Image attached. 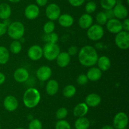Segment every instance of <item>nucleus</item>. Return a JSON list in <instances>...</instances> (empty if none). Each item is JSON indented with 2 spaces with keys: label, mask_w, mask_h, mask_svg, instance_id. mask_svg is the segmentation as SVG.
I'll return each mask as SVG.
<instances>
[{
  "label": "nucleus",
  "mask_w": 129,
  "mask_h": 129,
  "mask_svg": "<svg viewBox=\"0 0 129 129\" xmlns=\"http://www.w3.org/2000/svg\"><path fill=\"white\" fill-rule=\"evenodd\" d=\"M98 54L94 47L91 46H84L79 50L78 59L81 64L86 67H93L96 64Z\"/></svg>",
  "instance_id": "obj_1"
},
{
  "label": "nucleus",
  "mask_w": 129,
  "mask_h": 129,
  "mask_svg": "<svg viewBox=\"0 0 129 129\" xmlns=\"http://www.w3.org/2000/svg\"><path fill=\"white\" fill-rule=\"evenodd\" d=\"M41 99L40 93L37 89L30 87L26 89L23 96V102L24 105L28 108H34L36 107Z\"/></svg>",
  "instance_id": "obj_2"
},
{
  "label": "nucleus",
  "mask_w": 129,
  "mask_h": 129,
  "mask_svg": "<svg viewBox=\"0 0 129 129\" xmlns=\"http://www.w3.org/2000/svg\"><path fill=\"white\" fill-rule=\"evenodd\" d=\"M25 28L23 24L20 22H11L8 27L7 33L10 38L13 40H20L23 37Z\"/></svg>",
  "instance_id": "obj_3"
},
{
  "label": "nucleus",
  "mask_w": 129,
  "mask_h": 129,
  "mask_svg": "<svg viewBox=\"0 0 129 129\" xmlns=\"http://www.w3.org/2000/svg\"><path fill=\"white\" fill-rule=\"evenodd\" d=\"M43 56L48 61H54L57 58L60 52V48L57 44L48 43L42 48Z\"/></svg>",
  "instance_id": "obj_4"
},
{
  "label": "nucleus",
  "mask_w": 129,
  "mask_h": 129,
  "mask_svg": "<svg viewBox=\"0 0 129 129\" xmlns=\"http://www.w3.org/2000/svg\"><path fill=\"white\" fill-rule=\"evenodd\" d=\"M87 36L93 41H98L102 39L104 35V29L103 27L98 24H93L87 29Z\"/></svg>",
  "instance_id": "obj_5"
},
{
  "label": "nucleus",
  "mask_w": 129,
  "mask_h": 129,
  "mask_svg": "<svg viewBox=\"0 0 129 129\" xmlns=\"http://www.w3.org/2000/svg\"><path fill=\"white\" fill-rule=\"evenodd\" d=\"M116 46L120 49L126 50L129 48V32L122 30L116 34L115 38Z\"/></svg>",
  "instance_id": "obj_6"
},
{
  "label": "nucleus",
  "mask_w": 129,
  "mask_h": 129,
  "mask_svg": "<svg viewBox=\"0 0 129 129\" xmlns=\"http://www.w3.org/2000/svg\"><path fill=\"white\" fill-rule=\"evenodd\" d=\"M128 119L127 114L124 112H119L115 115L113 120V126L115 129L127 128Z\"/></svg>",
  "instance_id": "obj_7"
},
{
  "label": "nucleus",
  "mask_w": 129,
  "mask_h": 129,
  "mask_svg": "<svg viewBox=\"0 0 129 129\" xmlns=\"http://www.w3.org/2000/svg\"><path fill=\"white\" fill-rule=\"evenodd\" d=\"M45 15L50 21L54 22L58 20L60 15V7L57 4H49L45 9Z\"/></svg>",
  "instance_id": "obj_8"
},
{
  "label": "nucleus",
  "mask_w": 129,
  "mask_h": 129,
  "mask_svg": "<svg viewBox=\"0 0 129 129\" xmlns=\"http://www.w3.org/2000/svg\"><path fill=\"white\" fill-rule=\"evenodd\" d=\"M106 27L108 31L112 34H117L123 30L122 22L118 19L115 18L108 20L106 24Z\"/></svg>",
  "instance_id": "obj_9"
},
{
  "label": "nucleus",
  "mask_w": 129,
  "mask_h": 129,
  "mask_svg": "<svg viewBox=\"0 0 129 129\" xmlns=\"http://www.w3.org/2000/svg\"><path fill=\"white\" fill-rule=\"evenodd\" d=\"M27 55L31 60L34 61L39 60L43 56L42 48L39 45L31 46L28 49Z\"/></svg>",
  "instance_id": "obj_10"
},
{
  "label": "nucleus",
  "mask_w": 129,
  "mask_h": 129,
  "mask_svg": "<svg viewBox=\"0 0 129 129\" xmlns=\"http://www.w3.org/2000/svg\"><path fill=\"white\" fill-rule=\"evenodd\" d=\"M52 73V72L51 68L48 66L44 65L38 68L36 72V75L39 80L45 82L47 81L51 77Z\"/></svg>",
  "instance_id": "obj_11"
},
{
  "label": "nucleus",
  "mask_w": 129,
  "mask_h": 129,
  "mask_svg": "<svg viewBox=\"0 0 129 129\" xmlns=\"http://www.w3.org/2000/svg\"><path fill=\"white\" fill-rule=\"evenodd\" d=\"M3 106L7 111L13 112L18 107V101L15 96L12 95H8L4 99Z\"/></svg>",
  "instance_id": "obj_12"
},
{
  "label": "nucleus",
  "mask_w": 129,
  "mask_h": 129,
  "mask_svg": "<svg viewBox=\"0 0 129 129\" xmlns=\"http://www.w3.org/2000/svg\"><path fill=\"white\" fill-rule=\"evenodd\" d=\"M114 16L118 20L127 18L128 11L127 7L122 5L121 3H117L115 7L113 8Z\"/></svg>",
  "instance_id": "obj_13"
},
{
  "label": "nucleus",
  "mask_w": 129,
  "mask_h": 129,
  "mask_svg": "<svg viewBox=\"0 0 129 129\" xmlns=\"http://www.w3.org/2000/svg\"><path fill=\"white\" fill-rule=\"evenodd\" d=\"M40 10L37 5L30 4L28 5L25 10V16L27 19L30 20H34L39 16Z\"/></svg>",
  "instance_id": "obj_14"
},
{
  "label": "nucleus",
  "mask_w": 129,
  "mask_h": 129,
  "mask_svg": "<svg viewBox=\"0 0 129 129\" xmlns=\"http://www.w3.org/2000/svg\"><path fill=\"white\" fill-rule=\"evenodd\" d=\"M13 78L16 82L23 83L28 80L29 78L28 72L24 68H18L14 72Z\"/></svg>",
  "instance_id": "obj_15"
},
{
  "label": "nucleus",
  "mask_w": 129,
  "mask_h": 129,
  "mask_svg": "<svg viewBox=\"0 0 129 129\" xmlns=\"http://www.w3.org/2000/svg\"><path fill=\"white\" fill-rule=\"evenodd\" d=\"M102 101L100 96L96 93H91L86 97L85 103L88 107L94 108L98 106Z\"/></svg>",
  "instance_id": "obj_16"
},
{
  "label": "nucleus",
  "mask_w": 129,
  "mask_h": 129,
  "mask_svg": "<svg viewBox=\"0 0 129 129\" xmlns=\"http://www.w3.org/2000/svg\"><path fill=\"white\" fill-rule=\"evenodd\" d=\"M93 23V19L90 14L85 13L80 16L78 21V25L82 29H88Z\"/></svg>",
  "instance_id": "obj_17"
},
{
  "label": "nucleus",
  "mask_w": 129,
  "mask_h": 129,
  "mask_svg": "<svg viewBox=\"0 0 129 129\" xmlns=\"http://www.w3.org/2000/svg\"><path fill=\"white\" fill-rule=\"evenodd\" d=\"M89 107L86 104L85 102H80L75 106L73 109V115L76 117H83L88 113Z\"/></svg>",
  "instance_id": "obj_18"
},
{
  "label": "nucleus",
  "mask_w": 129,
  "mask_h": 129,
  "mask_svg": "<svg viewBox=\"0 0 129 129\" xmlns=\"http://www.w3.org/2000/svg\"><path fill=\"white\" fill-rule=\"evenodd\" d=\"M88 80L91 82H96L101 78L102 76V72L98 67H91L87 72L86 74Z\"/></svg>",
  "instance_id": "obj_19"
},
{
  "label": "nucleus",
  "mask_w": 129,
  "mask_h": 129,
  "mask_svg": "<svg viewBox=\"0 0 129 129\" xmlns=\"http://www.w3.org/2000/svg\"><path fill=\"white\" fill-rule=\"evenodd\" d=\"M57 65L60 68H65L69 65L71 61V56L67 52H60L56 59Z\"/></svg>",
  "instance_id": "obj_20"
},
{
  "label": "nucleus",
  "mask_w": 129,
  "mask_h": 129,
  "mask_svg": "<svg viewBox=\"0 0 129 129\" xmlns=\"http://www.w3.org/2000/svg\"><path fill=\"white\" fill-rule=\"evenodd\" d=\"M96 64L98 65V68L102 72H107L111 67V61L107 56H102L98 57Z\"/></svg>",
  "instance_id": "obj_21"
},
{
  "label": "nucleus",
  "mask_w": 129,
  "mask_h": 129,
  "mask_svg": "<svg viewBox=\"0 0 129 129\" xmlns=\"http://www.w3.org/2000/svg\"><path fill=\"white\" fill-rule=\"evenodd\" d=\"M59 85L57 80L54 79L49 80L47 82L45 87V91L47 94L50 96H54L59 91Z\"/></svg>",
  "instance_id": "obj_22"
},
{
  "label": "nucleus",
  "mask_w": 129,
  "mask_h": 129,
  "mask_svg": "<svg viewBox=\"0 0 129 129\" xmlns=\"http://www.w3.org/2000/svg\"><path fill=\"white\" fill-rule=\"evenodd\" d=\"M58 22L59 25L62 27L68 28L71 27L74 24V18L71 15L68 13L60 15L58 18Z\"/></svg>",
  "instance_id": "obj_23"
},
{
  "label": "nucleus",
  "mask_w": 129,
  "mask_h": 129,
  "mask_svg": "<svg viewBox=\"0 0 129 129\" xmlns=\"http://www.w3.org/2000/svg\"><path fill=\"white\" fill-rule=\"evenodd\" d=\"M90 126L89 119L85 116L78 118L74 123L75 129H88Z\"/></svg>",
  "instance_id": "obj_24"
},
{
  "label": "nucleus",
  "mask_w": 129,
  "mask_h": 129,
  "mask_svg": "<svg viewBox=\"0 0 129 129\" xmlns=\"http://www.w3.org/2000/svg\"><path fill=\"white\" fill-rule=\"evenodd\" d=\"M11 15V9L7 3L0 4V19H8Z\"/></svg>",
  "instance_id": "obj_25"
},
{
  "label": "nucleus",
  "mask_w": 129,
  "mask_h": 129,
  "mask_svg": "<svg viewBox=\"0 0 129 129\" xmlns=\"http://www.w3.org/2000/svg\"><path fill=\"white\" fill-rule=\"evenodd\" d=\"M10 59V52L5 46H0V64H5Z\"/></svg>",
  "instance_id": "obj_26"
},
{
  "label": "nucleus",
  "mask_w": 129,
  "mask_h": 129,
  "mask_svg": "<svg viewBox=\"0 0 129 129\" xmlns=\"http://www.w3.org/2000/svg\"><path fill=\"white\" fill-rule=\"evenodd\" d=\"M76 93V88L73 85H68L62 90L63 96L67 98L73 97Z\"/></svg>",
  "instance_id": "obj_27"
},
{
  "label": "nucleus",
  "mask_w": 129,
  "mask_h": 129,
  "mask_svg": "<svg viewBox=\"0 0 129 129\" xmlns=\"http://www.w3.org/2000/svg\"><path fill=\"white\" fill-rule=\"evenodd\" d=\"M22 49V44L18 40H13L10 46V50L13 54H18Z\"/></svg>",
  "instance_id": "obj_28"
},
{
  "label": "nucleus",
  "mask_w": 129,
  "mask_h": 129,
  "mask_svg": "<svg viewBox=\"0 0 129 129\" xmlns=\"http://www.w3.org/2000/svg\"><path fill=\"white\" fill-rule=\"evenodd\" d=\"M117 3V0H101L100 1L101 6L105 10L113 9Z\"/></svg>",
  "instance_id": "obj_29"
},
{
  "label": "nucleus",
  "mask_w": 129,
  "mask_h": 129,
  "mask_svg": "<svg viewBox=\"0 0 129 129\" xmlns=\"http://www.w3.org/2000/svg\"><path fill=\"white\" fill-rule=\"evenodd\" d=\"M44 37V40L46 42L53 43V44H57L59 40V36L55 32H52L50 34H46Z\"/></svg>",
  "instance_id": "obj_30"
},
{
  "label": "nucleus",
  "mask_w": 129,
  "mask_h": 129,
  "mask_svg": "<svg viewBox=\"0 0 129 129\" xmlns=\"http://www.w3.org/2000/svg\"><path fill=\"white\" fill-rule=\"evenodd\" d=\"M96 20L97 24L101 25V26H103V25H106L107 21H108V18H107L104 11H100L97 13L96 16Z\"/></svg>",
  "instance_id": "obj_31"
},
{
  "label": "nucleus",
  "mask_w": 129,
  "mask_h": 129,
  "mask_svg": "<svg viewBox=\"0 0 129 129\" xmlns=\"http://www.w3.org/2000/svg\"><path fill=\"white\" fill-rule=\"evenodd\" d=\"M55 24L53 21H49L47 22L43 27V30H44V33L46 34H50L52 32H54V29H55Z\"/></svg>",
  "instance_id": "obj_32"
},
{
  "label": "nucleus",
  "mask_w": 129,
  "mask_h": 129,
  "mask_svg": "<svg viewBox=\"0 0 129 129\" xmlns=\"http://www.w3.org/2000/svg\"><path fill=\"white\" fill-rule=\"evenodd\" d=\"M68 109L64 107H62L57 110L56 113H55V116H56V118L59 120H64L68 116Z\"/></svg>",
  "instance_id": "obj_33"
},
{
  "label": "nucleus",
  "mask_w": 129,
  "mask_h": 129,
  "mask_svg": "<svg viewBox=\"0 0 129 129\" xmlns=\"http://www.w3.org/2000/svg\"><path fill=\"white\" fill-rule=\"evenodd\" d=\"M55 129H71V125L68 121L64 120H58L55 123Z\"/></svg>",
  "instance_id": "obj_34"
},
{
  "label": "nucleus",
  "mask_w": 129,
  "mask_h": 129,
  "mask_svg": "<svg viewBox=\"0 0 129 129\" xmlns=\"http://www.w3.org/2000/svg\"><path fill=\"white\" fill-rule=\"evenodd\" d=\"M28 129H42V123L39 119H32L29 123Z\"/></svg>",
  "instance_id": "obj_35"
},
{
  "label": "nucleus",
  "mask_w": 129,
  "mask_h": 129,
  "mask_svg": "<svg viewBox=\"0 0 129 129\" xmlns=\"http://www.w3.org/2000/svg\"><path fill=\"white\" fill-rule=\"evenodd\" d=\"M96 10V4L91 1H88L85 6V10L86 13L91 14L94 13Z\"/></svg>",
  "instance_id": "obj_36"
},
{
  "label": "nucleus",
  "mask_w": 129,
  "mask_h": 129,
  "mask_svg": "<svg viewBox=\"0 0 129 129\" xmlns=\"http://www.w3.org/2000/svg\"><path fill=\"white\" fill-rule=\"evenodd\" d=\"M77 83L80 85H84L88 83V78L86 74H80L78 77H77Z\"/></svg>",
  "instance_id": "obj_37"
},
{
  "label": "nucleus",
  "mask_w": 129,
  "mask_h": 129,
  "mask_svg": "<svg viewBox=\"0 0 129 129\" xmlns=\"http://www.w3.org/2000/svg\"><path fill=\"white\" fill-rule=\"evenodd\" d=\"M67 53L69 54V55L70 56L76 55V54H78V47L76 46H70L68 48Z\"/></svg>",
  "instance_id": "obj_38"
},
{
  "label": "nucleus",
  "mask_w": 129,
  "mask_h": 129,
  "mask_svg": "<svg viewBox=\"0 0 129 129\" xmlns=\"http://www.w3.org/2000/svg\"><path fill=\"white\" fill-rule=\"evenodd\" d=\"M71 5L74 7H78L84 4L85 0H68Z\"/></svg>",
  "instance_id": "obj_39"
},
{
  "label": "nucleus",
  "mask_w": 129,
  "mask_h": 129,
  "mask_svg": "<svg viewBox=\"0 0 129 129\" xmlns=\"http://www.w3.org/2000/svg\"><path fill=\"white\" fill-rule=\"evenodd\" d=\"M8 27L3 22H0V37L7 33Z\"/></svg>",
  "instance_id": "obj_40"
},
{
  "label": "nucleus",
  "mask_w": 129,
  "mask_h": 129,
  "mask_svg": "<svg viewBox=\"0 0 129 129\" xmlns=\"http://www.w3.org/2000/svg\"><path fill=\"white\" fill-rule=\"evenodd\" d=\"M122 29L124 31L129 32V19L125 18L123 22H122Z\"/></svg>",
  "instance_id": "obj_41"
},
{
  "label": "nucleus",
  "mask_w": 129,
  "mask_h": 129,
  "mask_svg": "<svg viewBox=\"0 0 129 129\" xmlns=\"http://www.w3.org/2000/svg\"><path fill=\"white\" fill-rule=\"evenodd\" d=\"M105 15H106V16H107L108 20L114 18H115L113 9H111V10H105Z\"/></svg>",
  "instance_id": "obj_42"
},
{
  "label": "nucleus",
  "mask_w": 129,
  "mask_h": 129,
  "mask_svg": "<svg viewBox=\"0 0 129 129\" xmlns=\"http://www.w3.org/2000/svg\"><path fill=\"white\" fill-rule=\"evenodd\" d=\"M38 6H44L47 4L48 0H35Z\"/></svg>",
  "instance_id": "obj_43"
},
{
  "label": "nucleus",
  "mask_w": 129,
  "mask_h": 129,
  "mask_svg": "<svg viewBox=\"0 0 129 129\" xmlns=\"http://www.w3.org/2000/svg\"><path fill=\"white\" fill-rule=\"evenodd\" d=\"M5 80H6V77H5V74L0 72V85L3 84L4 82H5Z\"/></svg>",
  "instance_id": "obj_44"
},
{
  "label": "nucleus",
  "mask_w": 129,
  "mask_h": 129,
  "mask_svg": "<svg viewBox=\"0 0 129 129\" xmlns=\"http://www.w3.org/2000/svg\"><path fill=\"white\" fill-rule=\"evenodd\" d=\"M102 129H115V128H113V126H112V125H104V126L102 128Z\"/></svg>",
  "instance_id": "obj_45"
},
{
  "label": "nucleus",
  "mask_w": 129,
  "mask_h": 129,
  "mask_svg": "<svg viewBox=\"0 0 129 129\" xmlns=\"http://www.w3.org/2000/svg\"><path fill=\"white\" fill-rule=\"evenodd\" d=\"M3 23L6 25L7 27H8L10 25V24H11V21L10 20V19H6V20H3Z\"/></svg>",
  "instance_id": "obj_46"
},
{
  "label": "nucleus",
  "mask_w": 129,
  "mask_h": 129,
  "mask_svg": "<svg viewBox=\"0 0 129 129\" xmlns=\"http://www.w3.org/2000/svg\"><path fill=\"white\" fill-rule=\"evenodd\" d=\"M9 1H10L11 3H16L20 2V0H9Z\"/></svg>",
  "instance_id": "obj_47"
},
{
  "label": "nucleus",
  "mask_w": 129,
  "mask_h": 129,
  "mask_svg": "<svg viewBox=\"0 0 129 129\" xmlns=\"http://www.w3.org/2000/svg\"><path fill=\"white\" fill-rule=\"evenodd\" d=\"M15 129H25V128H24L20 127V128H15Z\"/></svg>",
  "instance_id": "obj_48"
},
{
  "label": "nucleus",
  "mask_w": 129,
  "mask_h": 129,
  "mask_svg": "<svg viewBox=\"0 0 129 129\" xmlns=\"http://www.w3.org/2000/svg\"><path fill=\"white\" fill-rule=\"evenodd\" d=\"M1 123H0V129H1Z\"/></svg>",
  "instance_id": "obj_49"
},
{
  "label": "nucleus",
  "mask_w": 129,
  "mask_h": 129,
  "mask_svg": "<svg viewBox=\"0 0 129 129\" xmlns=\"http://www.w3.org/2000/svg\"><path fill=\"white\" fill-rule=\"evenodd\" d=\"M87 1H91V0H87Z\"/></svg>",
  "instance_id": "obj_50"
},
{
  "label": "nucleus",
  "mask_w": 129,
  "mask_h": 129,
  "mask_svg": "<svg viewBox=\"0 0 129 129\" xmlns=\"http://www.w3.org/2000/svg\"><path fill=\"white\" fill-rule=\"evenodd\" d=\"M122 129H127V128H122Z\"/></svg>",
  "instance_id": "obj_51"
}]
</instances>
